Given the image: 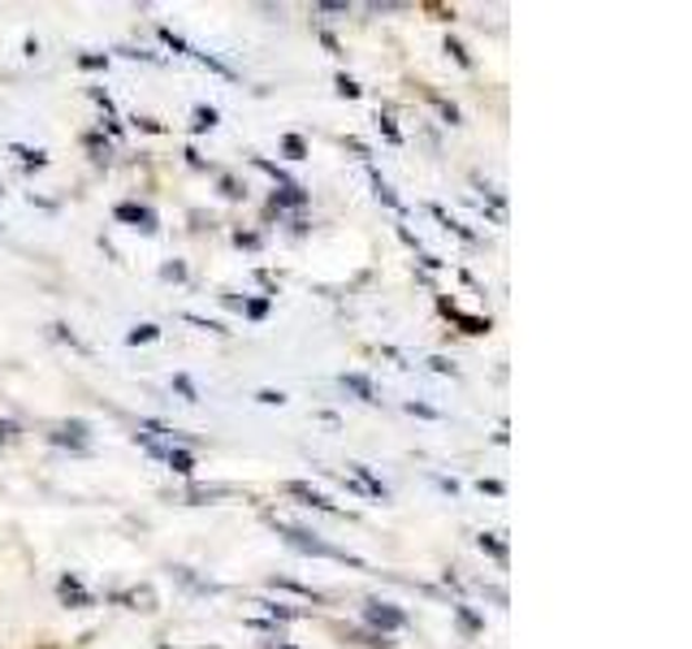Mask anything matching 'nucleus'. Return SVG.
Returning <instances> with one entry per match:
<instances>
[{"mask_svg":"<svg viewBox=\"0 0 692 649\" xmlns=\"http://www.w3.org/2000/svg\"><path fill=\"white\" fill-rule=\"evenodd\" d=\"M157 338H161V329H157V324H134V329L126 333V342H130V347H139V342H157Z\"/></svg>","mask_w":692,"mask_h":649,"instance_id":"14","label":"nucleus"},{"mask_svg":"<svg viewBox=\"0 0 692 649\" xmlns=\"http://www.w3.org/2000/svg\"><path fill=\"white\" fill-rule=\"evenodd\" d=\"M447 52L454 57V61H459V66H463V70H472V57L463 52V43H459V40H450V36H447Z\"/></svg>","mask_w":692,"mask_h":649,"instance_id":"21","label":"nucleus"},{"mask_svg":"<svg viewBox=\"0 0 692 649\" xmlns=\"http://www.w3.org/2000/svg\"><path fill=\"white\" fill-rule=\"evenodd\" d=\"M269 525H273V532H278V537H285V541H290L294 550H303V555H317V559H329V563H347V568H360V571L368 568L364 559H355V555H347V550L329 546V541H321V537H317V532H308V528L285 525V520H278V516H269Z\"/></svg>","mask_w":692,"mask_h":649,"instance_id":"1","label":"nucleus"},{"mask_svg":"<svg viewBox=\"0 0 692 649\" xmlns=\"http://www.w3.org/2000/svg\"><path fill=\"white\" fill-rule=\"evenodd\" d=\"M255 607H264L269 615H278V619H294V610L282 607V602H255Z\"/></svg>","mask_w":692,"mask_h":649,"instance_id":"29","label":"nucleus"},{"mask_svg":"<svg viewBox=\"0 0 692 649\" xmlns=\"http://www.w3.org/2000/svg\"><path fill=\"white\" fill-rule=\"evenodd\" d=\"M282 148H285V157H290V161H303V157H308V143H303L299 134H285Z\"/></svg>","mask_w":692,"mask_h":649,"instance_id":"15","label":"nucleus"},{"mask_svg":"<svg viewBox=\"0 0 692 649\" xmlns=\"http://www.w3.org/2000/svg\"><path fill=\"white\" fill-rule=\"evenodd\" d=\"M377 122H381V130H385V139H390V143H403V134H399V126L390 122V118H377Z\"/></svg>","mask_w":692,"mask_h":649,"instance_id":"33","label":"nucleus"},{"mask_svg":"<svg viewBox=\"0 0 692 649\" xmlns=\"http://www.w3.org/2000/svg\"><path fill=\"white\" fill-rule=\"evenodd\" d=\"M57 593H61L66 607H91V602H96V598L82 589L79 576H61V580H57Z\"/></svg>","mask_w":692,"mask_h":649,"instance_id":"5","label":"nucleus"},{"mask_svg":"<svg viewBox=\"0 0 692 649\" xmlns=\"http://www.w3.org/2000/svg\"><path fill=\"white\" fill-rule=\"evenodd\" d=\"M118 221L139 226L143 234H157V212H152V208H143V203H118Z\"/></svg>","mask_w":692,"mask_h":649,"instance_id":"3","label":"nucleus"},{"mask_svg":"<svg viewBox=\"0 0 692 649\" xmlns=\"http://www.w3.org/2000/svg\"><path fill=\"white\" fill-rule=\"evenodd\" d=\"M217 122H221V118H217V109H208V104L195 109V130H212Z\"/></svg>","mask_w":692,"mask_h":649,"instance_id":"18","label":"nucleus"},{"mask_svg":"<svg viewBox=\"0 0 692 649\" xmlns=\"http://www.w3.org/2000/svg\"><path fill=\"white\" fill-rule=\"evenodd\" d=\"M368 182H372V191H377V200H381V203H390V208H394L399 217H408V203H403V200H399V196H394V187H390V182H385V178H381V173H377L372 164H368Z\"/></svg>","mask_w":692,"mask_h":649,"instance_id":"6","label":"nucleus"},{"mask_svg":"<svg viewBox=\"0 0 692 649\" xmlns=\"http://www.w3.org/2000/svg\"><path fill=\"white\" fill-rule=\"evenodd\" d=\"M408 411L411 416H424V420H438V416H442L438 407H424V403H408Z\"/></svg>","mask_w":692,"mask_h":649,"instance_id":"30","label":"nucleus"},{"mask_svg":"<svg viewBox=\"0 0 692 649\" xmlns=\"http://www.w3.org/2000/svg\"><path fill=\"white\" fill-rule=\"evenodd\" d=\"M477 546L489 550L498 563H507V541H498V532H481V537H477Z\"/></svg>","mask_w":692,"mask_h":649,"instance_id":"12","label":"nucleus"},{"mask_svg":"<svg viewBox=\"0 0 692 649\" xmlns=\"http://www.w3.org/2000/svg\"><path fill=\"white\" fill-rule=\"evenodd\" d=\"M312 13H321V18H347V13H351V4H317Z\"/></svg>","mask_w":692,"mask_h":649,"instance_id":"23","label":"nucleus"},{"mask_svg":"<svg viewBox=\"0 0 692 649\" xmlns=\"http://www.w3.org/2000/svg\"><path fill=\"white\" fill-rule=\"evenodd\" d=\"M161 278L164 282H182V278H187V264H178V260H173V264H164Z\"/></svg>","mask_w":692,"mask_h":649,"instance_id":"27","label":"nucleus"},{"mask_svg":"<svg viewBox=\"0 0 692 649\" xmlns=\"http://www.w3.org/2000/svg\"><path fill=\"white\" fill-rule=\"evenodd\" d=\"M79 66L82 70H104V66H109V57H91V52H87V57H79Z\"/></svg>","mask_w":692,"mask_h":649,"instance_id":"31","label":"nucleus"},{"mask_svg":"<svg viewBox=\"0 0 692 649\" xmlns=\"http://www.w3.org/2000/svg\"><path fill=\"white\" fill-rule=\"evenodd\" d=\"M18 433H22V429H18L13 420H0V447H9V442H18Z\"/></svg>","mask_w":692,"mask_h":649,"instance_id":"26","label":"nucleus"},{"mask_svg":"<svg viewBox=\"0 0 692 649\" xmlns=\"http://www.w3.org/2000/svg\"><path fill=\"white\" fill-rule=\"evenodd\" d=\"M255 399H260L264 407H285V395H282V390H260Z\"/></svg>","mask_w":692,"mask_h":649,"instance_id":"28","label":"nucleus"},{"mask_svg":"<svg viewBox=\"0 0 692 649\" xmlns=\"http://www.w3.org/2000/svg\"><path fill=\"white\" fill-rule=\"evenodd\" d=\"M234 243H239V247H260V239H255V234H243V230H239V234H234Z\"/></svg>","mask_w":692,"mask_h":649,"instance_id":"37","label":"nucleus"},{"mask_svg":"<svg viewBox=\"0 0 692 649\" xmlns=\"http://www.w3.org/2000/svg\"><path fill=\"white\" fill-rule=\"evenodd\" d=\"M52 333H57L61 342H70V347H79V351H87V347H82V342H79V338H74V333H70V329H66V324H52Z\"/></svg>","mask_w":692,"mask_h":649,"instance_id":"32","label":"nucleus"},{"mask_svg":"<svg viewBox=\"0 0 692 649\" xmlns=\"http://www.w3.org/2000/svg\"><path fill=\"white\" fill-rule=\"evenodd\" d=\"M442 312H447V317H454V321L463 324L468 333H489L485 317H468V312H459V308H454V303H447V299H442Z\"/></svg>","mask_w":692,"mask_h":649,"instance_id":"10","label":"nucleus"},{"mask_svg":"<svg viewBox=\"0 0 692 649\" xmlns=\"http://www.w3.org/2000/svg\"><path fill=\"white\" fill-rule=\"evenodd\" d=\"M221 191H225L230 200H243V191H239V182H234V178H225V182H221Z\"/></svg>","mask_w":692,"mask_h":649,"instance_id":"35","label":"nucleus"},{"mask_svg":"<svg viewBox=\"0 0 692 649\" xmlns=\"http://www.w3.org/2000/svg\"><path fill=\"white\" fill-rule=\"evenodd\" d=\"M285 493H294V498H303V507H317V511H329V516H342L333 502H329L325 493H317L312 486H303V481H285Z\"/></svg>","mask_w":692,"mask_h":649,"instance_id":"4","label":"nucleus"},{"mask_svg":"<svg viewBox=\"0 0 692 649\" xmlns=\"http://www.w3.org/2000/svg\"><path fill=\"white\" fill-rule=\"evenodd\" d=\"M247 317H251V321H264V317H269V299H251V303H247Z\"/></svg>","mask_w":692,"mask_h":649,"instance_id":"25","label":"nucleus"},{"mask_svg":"<svg viewBox=\"0 0 692 649\" xmlns=\"http://www.w3.org/2000/svg\"><path fill=\"white\" fill-rule=\"evenodd\" d=\"M433 217H438V221H442V226H447V230H454V234H459V239H468V243H477V234H472V230H468V226H459V221H454V217H450L447 208H438V203H433Z\"/></svg>","mask_w":692,"mask_h":649,"instance_id":"11","label":"nucleus"},{"mask_svg":"<svg viewBox=\"0 0 692 649\" xmlns=\"http://www.w3.org/2000/svg\"><path fill=\"white\" fill-rule=\"evenodd\" d=\"M0 196H4V187H0Z\"/></svg>","mask_w":692,"mask_h":649,"instance_id":"41","label":"nucleus"},{"mask_svg":"<svg viewBox=\"0 0 692 649\" xmlns=\"http://www.w3.org/2000/svg\"><path fill=\"white\" fill-rule=\"evenodd\" d=\"M454 619H459L468 632H481V628H485V623H481V619H477V615H472L468 607H454Z\"/></svg>","mask_w":692,"mask_h":649,"instance_id":"19","label":"nucleus"},{"mask_svg":"<svg viewBox=\"0 0 692 649\" xmlns=\"http://www.w3.org/2000/svg\"><path fill=\"white\" fill-rule=\"evenodd\" d=\"M342 390H351L360 403H381V399H377V386L368 381L364 372H342Z\"/></svg>","mask_w":692,"mask_h":649,"instance_id":"7","label":"nucleus"},{"mask_svg":"<svg viewBox=\"0 0 692 649\" xmlns=\"http://www.w3.org/2000/svg\"><path fill=\"white\" fill-rule=\"evenodd\" d=\"M273 649H290V646H273Z\"/></svg>","mask_w":692,"mask_h":649,"instance_id":"40","label":"nucleus"},{"mask_svg":"<svg viewBox=\"0 0 692 649\" xmlns=\"http://www.w3.org/2000/svg\"><path fill=\"white\" fill-rule=\"evenodd\" d=\"M303 203H308V191L294 187V182H285L282 191H273V208H303Z\"/></svg>","mask_w":692,"mask_h":649,"instance_id":"9","label":"nucleus"},{"mask_svg":"<svg viewBox=\"0 0 692 649\" xmlns=\"http://www.w3.org/2000/svg\"><path fill=\"white\" fill-rule=\"evenodd\" d=\"M187 321L195 324V329H208V333H230L221 321H208V317H195V312H187Z\"/></svg>","mask_w":692,"mask_h":649,"instance_id":"20","label":"nucleus"},{"mask_svg":"<svg viewBox=\"0 0 692 649\" xmlns=\"http://www.w3.org/2000/svg\"><path fill=\"white\" fill-rule=\"evenodd\" d=\"M364 619L372 623V628H381V632H403L411 619H408V610H399L394 602H364Z\"/></svg>","mask_w":692,"mask_h":649,"instance_id":"2","label":"nucleus"},{"mask_svg":"<svg viewBox=\"0 0 692 649\" xmlns=\"http://www.w3.org/2000/svg\"><path fill=\"white\" fill-rule=\"evenodd\" d=\"M13 152L22 157V164H27V169H43V164H48V157H43V152H31V148H22V143H13Z\"/></svg>","mask_w":692,"mask_h":649,"instance_id":"16","label":"nucleus"},{"mask_svg":"<svg viewBox=\"0 0 692 649\" xmlns=\"http://www.w3.org/2000/svg\"><path fill=\"white\" fill-rule=\"evenodd\" d=\"M429 100H433V104H438V109H442V118H447L450 126H459V109H454V104H450V100H442V96H429Z\"/></svg>","mask_w":692,"mask_h":649,"instance_id":"24","label":"nucleus"},{"mask_svg":"<svg viewBox=\"0 0 692 649\" xmlns=\"http://www.w3.org/2000/svg\"><path fill=\"white\" fill-rule=\"evenodd\" d=\"M481 493H502V481H481Z\"/></svg>","mask_w":692,"mask_h":649,"instance_id":"39","label":"nucleus"},{"mask_svg":"<svg viewBox=\"0 0 692 649\" xmlns=\"http://www.w3.org/2000/svg\"><path fill=\"white\" fill-rule=\"evenodd\" d=\"M164 463L178 472V477H191L195 472V455L191 450H182V447H164V455H161Z\"/></svg>","mask_w":692,"mask_h":649,"instance_id":"8","label":"nucleus"},{"mask_svg":"<svg viewBox=\"0 0 692 649\" xmlns=\"http://www.w3.org/2000/svg\"><path fill=\"white\" fill-rule=\"evenodd\" d=\"M321 43H325L329 52H342V48H338V40H333V36H329V31H321Z\"/></svg>","mask_w":692,"mask_h":649,"instance_id":"38","label":"nucleus"},{"mask_svg":"<svg viewBox=\"0 0 692 649\" xmlns=\"http://www.w3.org/2000/svg\"><path fill=\"white\" fill-rule=\"evenodd\" d=\"M134 126H139V130H148V134H161V130H164V126L152 122V118H134Z\"/></svg>","mask_w":692,"mask_h":649,"instance_id":"34","label":"nucleus"},{"mask_svg":"<svg viewBox=\"0 0 692 649\" xmlns=\"http://www.w3.org/2000/svg\"><path fill=\"white\" fill-rule=\"evenodd\" d=\"M273 589H285V593H294V598H312V602H325L317 589H308V585H299V580H273Z\"/></svg>","mask_w":692,"mask_h":649,"instance_id":"13","label":"nucleus"},{"mask_svg":"<svg viewBox=\"0 0 692 649\" xmlns=\"http://www.w3.org/2000/svg\"><path fill=\"white\" fill-rule=\"evenodd\" d=\"M338 91H342L347 100H360V91H364V87H360L355 79H347V74H338Z\"/></svg>","mask_w":692,"mask_h":649,"instance_id":"22","label":"nucleus"},{"mask_svg":"<svg viewBox=\"0 0 692 649\" xmlns=\"http://www.w3.org/2000/svg\"><path fill=\"white\" fill-rule=\"evenodd\" d=\"M173 386L182 390V399H187V403H200V390L191 386V377H187V372H178V377H173Z\"/></svg>","mask_w":692,"mask_h":649,"instance_id":"17","label":"nucleus"},{"mask_svg":"<svg viewBox=\"0 0 692 649\" xmlns=\"http://www.w3.org/2000/svg\"><path fill=\"white\" fill-rule=\"evenodd\" d=\"M161 649H169V646H161Z\"/></svg>","mask_w":692,"mask_h":649,"instance_id":"42","label":"nucleus"},{"mask_svg":"<svg viewBox=\"0 0 692 649\" xmlns=\"http://www.w3.org/2000/svg\"><path fill=\"white\" fill-rule=\"evenodd\" d=\"M429 368H433V372H450V377H454V365H450V360H442V356H433V360H429Z\"/></svg>","mask_w":692,"mask_h":649,"instance_id":"36","label":"nucleus"}]
</instances>
